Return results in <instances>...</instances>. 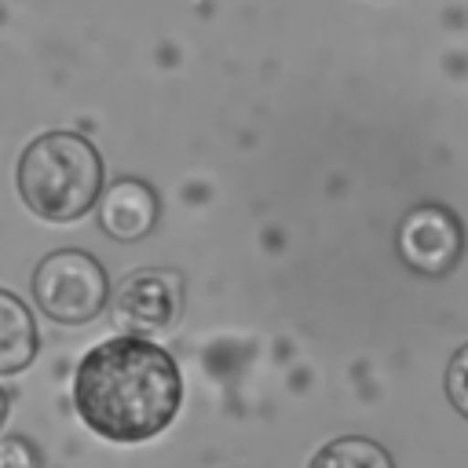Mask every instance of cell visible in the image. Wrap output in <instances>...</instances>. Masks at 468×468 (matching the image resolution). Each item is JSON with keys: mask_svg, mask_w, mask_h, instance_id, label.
I'll return each mask as SVG.
<instances>
[{"mask_svg": "<svg viewBox=\"0 0 468 468\" xmlns=\"http://www.w3.org/2000/svg\"><path fill=\"white\" fill-rule=\"evenodd\" d=\"M183 402L176 358L146 336H113L84 351L73 373V410L106 442L161 435Z\"/></svg>", "mask_w": 468, "mask_h": 468, "instance_id": "cell-1", "label": "cell"}, {"mask_svg": "<svg viewBox=\"0 0 468 468\" xmlns=\"http://www.w3.org/2000/svg\"><path fill=\"white\" fill-rule=\"evenodd\" d=\"M18 197L48 223H73L88 216L102 194V154L77 132H44L18 157Z\"/></svg>", "mask_w": 468, "mask_h": 468, "instance_id": "cell-2", "label": "cell"}, {"mask_svg": "<svg viewBox=\"0 0 468 468\" xmlns=\"http://www.w3.org/2000/svg\"><path fill=\"white\" fill-rule=\"evenodd\" d=\"M33 300L58 325H88L110 303V278L84 249H55L33 271Z\"/></svg>", "mask_w": 468, "mask_h": 468, "instance_id": "cell-3", "label": "cell"}, {"mask_svg": "<svg viewBox=\"0 0 468 468\" xmlns=\"http://www.w3.org/2000/svg\"><path fill=\"white\" fill-rule=\"evenodd\" d=\"M183 274L168 267H143L128 278L110 296V318L124 336H154L165 333L179 322L183 314Z\"/></svg>", "mask_w": 468, "mask_h": 468, "instance_id": "cell-4", "label": "cell"}, {"mask_svg": "<svg viewBox=\"0 0 468 468\" xmlns=\"http://www.w3.org/2000/svg\"><path fill=\"white\" fill-rule=\"evenodd\" d=\"M395 252L413 274L442 278L461 263L464 227L446 205L435 201L413 205L395 230Z\"/></svg>", "mask_w": 468, "mask_h": 468, "instance_id": "cell-5", "label": "cell"}, {"mask_svg": "<svg viewBox=\"0 0 468 468\" xmlns=\"http://www.w3.org/2000/svg\"><path fill=\"white\" fill-rule=\"evenodd\" d=\"M95 208H99L102 234H110L113 241H139V238L154 234V227L161 219L157 190L146 179H135V176L113 179L99 194Z\"/></svg>", "mask_w": 468, "mask_h": 468, "instance_id": "cell-6", "label": "cell"}, {"mask_svg": "<svg viewBox=\"0 0 468 468\" xmlns=\"http://www.w3.org/2000/svg\"><path fill=\"white\" fill-rule=\"evenodd\" d=\"M40 351L37 318L26 307L22 296L11 289H0V377L22 373Z\"/></svg>", "mask_w": 468, "mask_h": 468, "instance_id": "cell-7", "label": "cell"}, {"mask_svg": "<svg viewBox=\"0 0 468 468\" xmlns=\"http://www.w3.org/2000/svg\"><path fill=\"white\" fill-rule=\"evenodd\" d=\"M307 468H395L391 453L377 442V439H366V435H340V439H329Z\"/></svg>", "mask_w": 468, "mask_h": 468, "instance_id": "cell-8", "label": "cell"}, {"mask_svg": "<svg viewBox=\"0 0 468 468\" xmlns=\"http://www.w3.org/2000/svg\"><path fill=\"white\" fill-rule=\"evenodd\" d=\"M442 388H446L450 406L468 420V344L453 351V358H450V366H446V380H442Z\"/></svg>", "mask_w": 468, "mask_h": 468, "instance_id": "cell-9", "label": "cell"}, {"mask_svg": "<svg viewBox=\"0 0 468 468\" xmlns=\"http://www.w3.org/2000/svg\"><path fill=\"white\" fill-rule=\"evenodd\" d=\"M0 468H44V450L29 435H4Z\"/></svg>", "mask_w": 468, "mask_h": 468, "instance_id": "cell-10", "label": "cell"}, {"mask_svg": "<svg viewBox=\"0 0 468 468\" xmlns=\"http://www.w3.org/2000/svg\"><path fill=\"white\" fill-rule=\"evenodd\" d=\"M7 413H11V395H7V388H0V428H4Z\"/></svg>", "mask_w": 468, "mask_h": 468, "instance_id": "cell-11", "label": "cell"}]
</instances>
